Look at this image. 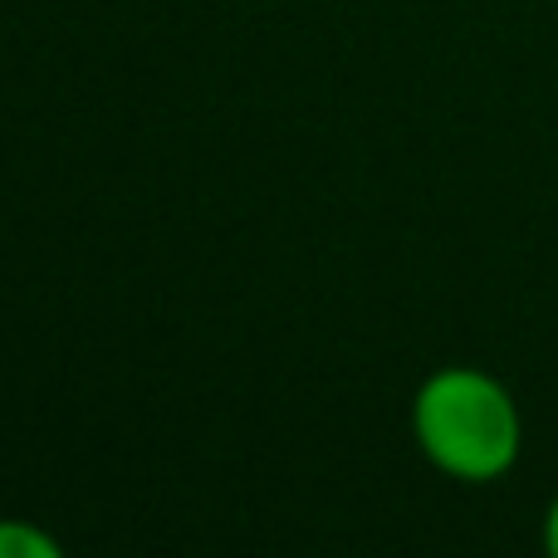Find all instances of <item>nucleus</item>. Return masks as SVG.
I'll return each mask as SVG.
<instances>
[{
  "mask_svg": "<svg viewBox=\"0 0 558 558\" xmlns=\"http://www.w3.org/2000/svg\"><path fill=\"white\" fill-rule=\"evenodd\" d=\"M416 451L441 475L490 485L514 471L524 451V416L495 373L471 363L436 367L412 397Z\"/></svg>",
  "mask_w": 558,
  "mask_h": 558,
  "instance_id": "f257e3e1",
  "label": "nucleus"
},
{
  "mask_svg": "<svg viewBox=\"0 0 558 558\" xmlns=\"http://www.w3.org/2000/svg\"><path fill=\"white\" fill-rule=\"evenodd\" d=\"M64 544L45 534L39 524L25 520H0V558H59Z\"/></svg>",
  "mask_w": 558,
  "mask_h": 558,
  "instance_id": "f03ea898",
  "label": "nucleus"
},
{
  "mask_svg": "<svg viewBox=\"0 0 558 558\" xmlns=\"http://www.w3.org/2000/svg\"><path fill=\"white\" fill-rule=\"evenodd\" d=\"M544 549L558 558V495L549 500V510H544Z\"/></svg>",
  "mask_w": 558,
  "mask_h": 558,
  "instance_id": "7ed1b4c3",
  "label": "nucleus"
}]
</instances>
